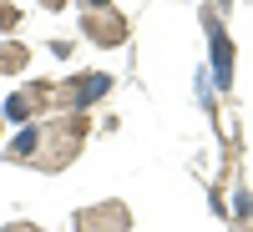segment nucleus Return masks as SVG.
Returning a JSON list of instances; mask_svg holds the SVG:
<instances>
[{
    "label": "nucleus",
    "mask_w": 253,
    "mask_h": 232,
    "mask_svg": "<svg viewBox=\"0 0 253 232\" xmlns=\"http://www.w3.org/2000/svg\"><path fill=\"white\" fill-rule=\"evenodd\" d=\"M91 132V116L86 111H66V116H51L36 126V146H31V166L41 172H61V166H71L81 157V141Z\"/></svg>",
    "instance_id": "f257e3e1"
},
{
    "label": "nucleus",
    "mask_w": 253,
    "mask_h": 232,
    "mask_svg": "<svg viewBox=\"0 0 253 232\" xmlns=\"http://www.w3.org/2000/svg\"><path fill=\"white\" fill-rule=\"evenodd\" d=\"M107 91H112V76H96V71H86V76H66V81H56L51 106H56L61 116H66V111H86V106H96Z\"/></svg>",
    "instance_id": "f03ea898"
},
{
    "label": "nucleus",
    "mask_w": 253,
    "mask_h": 232,
    "mask_svg": "<svg viewBox=\"0 0 253 232\" xmlns=\"http://www.w3.org/2000/svg\"><path fill=\"white\" fill-rule=\"evenodd\" d=\"M81 35H86L91 46L112 51V46H122V40L132 35V31H126V15L112 5V10H86V15H81Z\"/></svg>",
    "instance_id": "7ed1b4c3"
},
{
    "label": "nucleus",
    "mask_w": 253,
    "mask_h": 232,
    "mask_svg": "<svg viewBox=\"0 0 253 232\" xmlns=\"http://www.w3.org/2000/svg\"><path fill=\"white\" fill-rule=\"evenodd\" d=\"M71 227L76 232H126L132 227V212H126V202H91V207L76 212Z\"/></svg>",
    "instance_id": "20e7f679"
},
{
    "label": "nucleus",
    "mask_w": 253,
    "mask_h": 232,
    "mask_svg": "<svg viewBox=\"0 0 253 232\" xmlns=\"http://www.w3.org/2000/svg\"><path fill=\"white\" fill-rule=\"evenodd\" d=\"M51 91H56V81H36V86H20V91L5 101V116H10V121H26V126H31V116L51 111Z\"/></svg>",
    "instance_id": "39448f33"
},
{
    "label": "nucleus",
    "mask_w": 253,
    "mask_h": 232,
    "mask_svg": "<svg viewBox=\"0 0 253 232\" xmlns=\"http://www.w3.org/2000/svg\"><path fill=\"white\" fill-rule=\"evenodd\" d=\"M213 66H218V86L233 81V40L223 35V26H213Z\"/></svg>",
    "instance_id": "423d86ee"
},
{
    "label": "nucleus",
    "mask_w": 253,
    "mask_h": 232,
    "mask_svg": "<svg viewBox=\"0 0 253 232\" xmlns=\"http://www.w3.org/2000/svg\"><path fill=\"white\" fill-rule=\"evenodd\" d=\"M31 66V46H20V40H0V76H15Z\"/></svg>",
    "instance_id": "0eeeda50"
},
{
    "label": "nucleus",
    "mask_w": 253,
    "mask_h": 232,
    "mask_svg": "<svg viewBox=\"0 0 253 232\" xmlns=\"http://www.w3.org/2000/svg\"><path fill=\"white\" fill-rule=\"evenodd\" d=\"M20 26V5H15V0H0V35H10Z\"/></svg>",
    "instance_id": "6e6552de"
},
{
    "label": "nucleus",
    "mask_w": 253,
    "mask_h": 232,
    "mask_svg": "<svg viewBox=\"0 0 253 232\" xmlns=\"http://www.w3.org/2000/svg\"><path fill=\"white\" fill-rule=\"evenodd\" d=\"M81 10H112V0H81Z\"/></svg>",
    "instance_id": "1a4fd4ad"
},
{
    "label": "nucleus",
    "mask_w": 253,
    "mask_h": 232,
    "mask_svg": "<svg viewBox=\"0 0 253 232\" xmlns=\"http://www.w3.org/2000/svg\"><path fill=\"white\" fill-rule=\"evenodd\" d=\"M5 232H41V227H31V222H10Z\"/></svg>",
    "instance_id": "9d476101"
},
{
    "label": "nucleus",
    "mask_w": 253,
    "mask_h": 232,
    "mask_svg": "<svg viewBox=\"0 0 253 232\" xmlns=\"http://www.w3.org/2000/svg\"><path fill=\"white\" fill-rule=\"evenodd\" d=\"M41 10H66V0H41Z\"/></svg>",
    "instance_id": "9b49d317"
},
{
    "label": "nucleus",
    "mask_w": 253,
    "mask_h": 232,
    "mask_svg": "<svg viewBox=\"0 0 253 232\" xmlns=\"http://www.w3.org/2000/svg\"><path fill=\"white\" fill-rule=\"evenodd\" d=\"M0 136H5V121H0Z\"/></svg>",
    "instance_id": "f8f14e48"
}]
</instances>
